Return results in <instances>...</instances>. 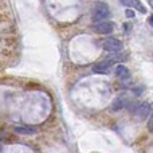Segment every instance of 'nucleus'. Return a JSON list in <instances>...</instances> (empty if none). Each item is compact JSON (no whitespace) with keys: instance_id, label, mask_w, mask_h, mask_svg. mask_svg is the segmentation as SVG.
Returning a JSON list of instances; mask_svg holds the SVG:
<instances>
[{"instance_id":"0eeeda50","label":"nucleus","mask_w":153,"mask_h":153,"mask_svg":"<svg viewBox=\"0 0 153 153\" xmlns=\"http://www.w3.org/2000/svg\"><path fill=\"white\" fill-rule=\"evenodd\" d=\"M15 133L18 134H23V136H31L36 133V128L35 126H30V125H24V126H15Z\"/></svg>"},{"instance_id":"423d86ee","label":"nucleus","mask_w":153,"mask_h":153,"mask_svg":"<svg viewBox=\"0 0 153 153\" xmlns=\"http://www.w3.org/2000/svg\"><path fill=\"white\" fill-rule=\"evenodd\" d=\"M114 74L117 75V78H120V79L124 81V79H128L130 76V71L126 66H124V65H118V66H116V69H114Z\"/></svg>"},{"instance_id":"6e6552de","label":"nucleus","mask_w":153,"mask_h":153,"mask_svg":"<svg viewBox=\"0 0 153 153\" xmlns=\"http://www.w3.org/2000/svg\"><path fill=\"white\" fill-rule=\"evenodd\" d=\"M129 5L133 8H136L137 11H140L141 13H145L146 12V8L143 5V3L140 0H129Z\"/></svg>"},{"instance_id":"9d476101","label":"nucleus","mask_w":153,"mask_h":153,"mask_svg":"<svg viewBox=\"0 0 153 153\" xmlns=\"http://www.w3.org/2000/svg\"><path fill=\"white\" fill-rule=\"evenodd\" d=\"M126 16H128V18H134V11L126 10Z\"/></svg>"},{"instance_id":"f03ea898","label":"nucleus","mask_w":153,"mask_h":153,"mask_svg":"<svg viewBox=\"0 0 153 153\" xmlns=\"http://www.w3.org/2000/svg\"><path fill=\"white\" fill-rule=\"evenodd\" d=\"M102 47L105 51H109L111 54H117L124 48V45L120 42L118 39H114V38H108L102 42Z\"/></svg>"},{"instance_id":"20e7f679","label":"nucleus","mask_w":153,"mask_h":153,"mask_svg":"<svg viewBox=\"0 0 153 153\" xmlns=\"http://www.w3.org/2000/svg\"><path fill=\"white\" fill-rule=\"evenodd\" d=\"M111 69V63L109 61H102V62H98L93 66V71L95 74H109Z\"/></svg>"},{"instance_id":"1a4fd4ad","label":"nucleus","mask_w":153,"mask_h":153,"mask_svg":"<svg viewBox=\"0 0 153 153\" xmlns=\"http://www.w3.org/2000/svg\"><path fill=\"white\" fill-rule=\"evenodd\" d=\"M121 108H124V101L121 100V98H118V100L116 101V102L113 103V110H118V109H121Z\"/></svg>"},{"instance_id":"39448f33","label":"nucleus","mask_w":153,"mask_h":153,"mask_svg":"<svg viewBox=\"0 0 153 153\" xmlns=\"http://www.w3.org/2000/svg\"><path fill=\"white\" fill-rule=\"evenodd\" d=\"M151 110H152L151 103L144 102V103H141V105H138L137 108H136V114H137L141 120H145L146 117L151 116Z\"/></svg>"},{"instance_id":"7ed1b4c3","label":"nucleus","mask_w":153,"mask_h":153,"mask_svg":"<svg viewBox=\"0 0 153 153\" xmlns=\"http://www.w3.org/2000/svg\"><path fill=\"white\" fill-rule=\"evenodd\" d=\"M93 30H94L97 34H110L113 32L114 30V24L111 22H108V20H101V22H95L94 26H93Z\"/></svg>"},{"instance_id":"9b49d317","label":"nucleus","mask_w":153,"mask_h":153,"mask_svg":"<svg viewBox=\"0 0 153 153\" xmlns=\"http://www.w3.org/2000/svg\"><path fill=\"white\" fill-rule=\"evenodd\" d=\"M148 1H149V4H151V5H152V0H148Z\"/></svg>"},{"instance_id":"f257e3e1","label":"nucleus","mask_w":153,"mask_h":153,"mask_svg":"<svg viewBox=\"0 0 153 153\" xmlns=\"http://www.w3.org/2000/svg\"><path fill=\"white\" fill-rule=\"evenodd\" d=\"M109 16H110V8H109V5L102 1L95 3L94 10H93V20L94 22L106 20Z\"/></svg>"}]
</instances>
